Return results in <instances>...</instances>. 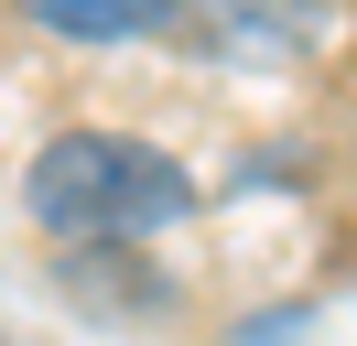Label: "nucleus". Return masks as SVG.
<instances>
[{"label":"nucleus","instance_id":"f03ea898","mask_svg":"<svg viewBox=\"0 0 357 346\" xmlns=\"http://www.w3.org/2000/svg\"><path fill=\"white\" fill-rule=\"evenodd\" d=\"M184 33L206 54H238V65H282L325 33V0H184Z\"/></svg>","mask_w":357,"mask_h":346},{"label":"nucleus","instance_id":"f257e3e1","mask_svg":"<svg viewBox=\"0 0 357 346\" xmlns=\"http://www.w3.org/2000/svg\"><path fill=\"white\" fill-rule=\"evenodd\" d=\"M22 216L66 249H141L195 216V173L130 130H54L22 173Z\"/></svg>","mask_w":357,"mask_h":346},{"label":"nucleus","instance_id":"7ed1b4c3","mask_svg":"<svg viewBox=\"0 0 357 346\" xmlns=\"http://www.w3.org/2000/svg\"><path fill=\"white\" fill-rule=\"evenodd\" d=\"M33 33L54 43H152V33H184V0H11Z\"/></svg>","mask_w":357,"mask_h":346}]
</instances>
